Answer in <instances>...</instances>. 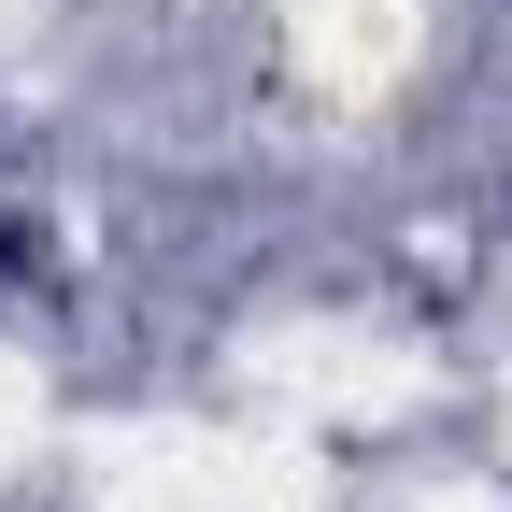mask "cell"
<instances>
[{"mask_svg":"<svg viewBox=\"0 0 512 512\" xmlns=\"http://www.w3.org/2000/svg\"><path fill=\"white\" fill-rule=\"evenodd\" d=\"M15 271H43V228H0V285H15Z\"/></svg>","mask_w":512,"mask_h":512,"instance_id":"1","label":"cell"}]
</instances>
